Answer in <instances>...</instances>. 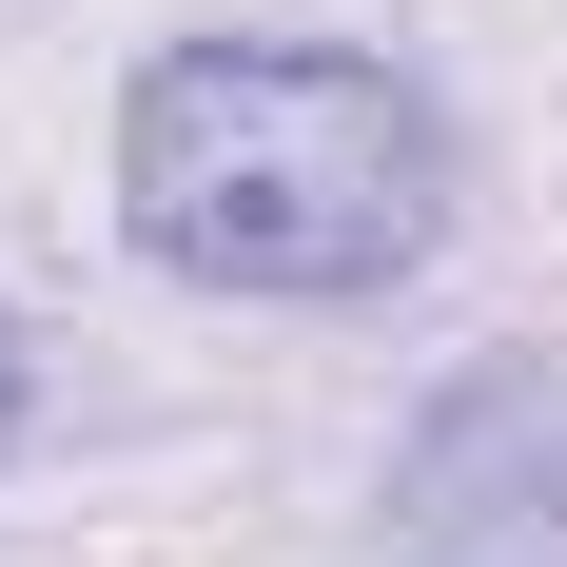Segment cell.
<instances>
[{
	"mask_svg": "<svg viewBox=\"0 0 567 567\" xmlns=\"http://www.w3.org/2000/svg\"><path fill=\"white\" fill-rule=\"evenodd\" d=\"M117 216L196 293H392L451 235V117L372 40H176L117 99Z\"/></svg>",
	"mask_w": 567,
	"mask_h": 567,
	"instance_id": "obj_1",
	"label": "cell"
},
{
	"mask_svg": "<svg viewBox=\"0 0 567 567\" xmlns=\"http://www.w3.org/2000/svg\"><path fill=\"white\" fill-rule=\"evenodd\" d=\"M0 451H20V313H0Z\"/></svg>",
	"mask_w": 567,
	"mask_h": 567,
	"instance_id": "obj_2",
	"label": "cell"
}]
</instances>
